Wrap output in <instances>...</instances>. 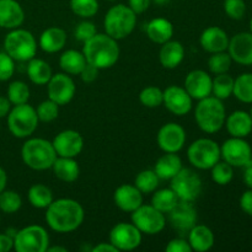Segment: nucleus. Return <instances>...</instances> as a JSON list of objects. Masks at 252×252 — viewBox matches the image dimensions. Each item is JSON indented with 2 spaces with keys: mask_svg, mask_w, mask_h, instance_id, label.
<instances>
[{
  "mask_svg": "<svg viewBox=\"0 0 252 252\" xmlns=\"http://www.w3.org/2000/svg\"><path fill=\"white\" fill-rule=\"evenodd\" d=\"M46 212V221L57 233H71L83 224L85 212L78 201L71 198H59L53 201Z\"/></svg>",
  "mask_w": 252,
  "mask_h": 252,
  "instance_id": "nucleus-1",
  "label": "nucleus"
},
{
  "mask_svg": "<svg viewBox=\"0 0 252 252\" xmlns=\"http://www.w3.org/2000/svg\"><path fill=\"white\" fill-rule=\"evenodd\" d=\"M83 54L86 63L97 69H108L117 63L120 58V47L117 41L107 33H96L84 42Z\"/></svg>",
  "mask_w": 252,
  "mask_h": 252,
  "instance_id": "nucleus-2",
  "label": "nucleus"
},
{
  "mask_svg": "<svg viewBox=\"0 0 252 252\" xmlns=\"http://www.w3.org/2000/svg\"><path fill=\"white\" fill-rule=\"evenodd\" d=\"M53 144L43 138H31L21 148V158L27 167L37 171L51 169L57 159Z\"/></svg>",
  "mask_w": 252,
  "mask_h": 252,
  "instance_id": "nucleus-3",
  "label": "nucleus"
},
{
  "mask_svg": "<svg viewBox=\"0 0 252 252\" xmlns=\"http://www.w3.org/2000/svg\"><path fill=\"white\" fill-rule=\"evenodd\" d=\"M194 118L203 132L213 134L224 127L226 118L225 106L216 96L204 97L199 100L194 108Z\"/></svg>",
  "mask_w": 252,
  "mask_h": 252,
  "instance_id": "nucleus-4",
  "label": "nucleus"
},
{
  "mask_svg": "<svg viewBox=\"0 0 252 252\" xmlns=\"http://www.w3.org/2000/svg\"><path fill=\"white\" fill-rule=\"evenodd\" d=\"M137 25V14L128 5L117 4L111 7L103 20V27L108 36L116 41L129 36Z\"/></svg>",
  "mask_w": 252,
  "mask_h": 252,
  "instance_id": "nucleus-5",
  "label": "nucleus"
},
{
  "mask_svg": "<svg viewBox=\"0 0 252 252\" xmlns=\"http://www.w3.org/2000/svg\"><path fill=\"white\" fill-rule=\"evenodd\" d=\"M5 52L17 62H29L37 53V41L33 34L24 29H14L4 39Z\"/></svg>",
  "mask_w": 252,
  "mask_h": 252,
  "instance_id": "nucleus-6",
  "label": "nucleus"
},
{
  "mask_svg": "<svg viewBox=\"0 0 252 252\" xmlns=\"http://www.w3.org/2000/svg\"><path fill=\"white\" fill-rule=\"evenodd\" d=\"M38 122L36 110L29 103L15 105L7 115V127L10 133L20 139L33 134Z\"/></svg>",
  "mask_w": 252,
  "mask_h": 252,
  "instance_id": "nucleus-7",
  "label": "nucleus"
},
{
  "mask_svg": "<svg viewBox=\"0 0 252 252\" xmlns=\"http://www.w3.org/2000/svg\"><path fill=\"white\" fill-rule=\"evenodd\" d=\"M187 158L192 166L199 170H211L220 157V147L209 138H199L194 140L187 149Z\"/></svg>",
  "mask_w": 252,
  "mask_h": 252,
  "instance_id": "nucleus-8",
  "label": "nucleus"
},
{
  "mask_svg": "<svg viewBox=\"0 0 252 252\" xmlns=\"http://www.w3.org/2000/svg\"><path fill=\"white\" fill-rule=\"evenodd\" d=\"M170 181V189L176 193L180 201L194 202L203 191L201 176L189 167H182Z\"/></svg>",
  "mask_w": 252,
  "mask_h": 252,
  "instance_id": "nucleus-9",
  "label": "nucleus"
},
{
  "mask_svg": "<svg viewBox=\"0 0 252 252\" xmlns=\"http://www.w3.org/2000/svg\"><path fill=\"white\" fill-rule=\"evenodd\" d=\"M49 235L41 225H29L17 230L14 236V250L17 252H46Z\"/></svg>",
  "mask_w": 252,
  "mask_h": 252,
  "instance_id": "nucleus-10",
  "label": "nucleus"
},
{
  "mask_svg": "<svg viewBox=\"0 0 252 252\" xmlns=\"http://www.w3.org/2000/svg\"><path fill=\"white\" fill-rule=\"evenodd\" d=\"M130 219L140 233L145 235H157L161 233L166 224L164 213L154 208L152 204H142L139 208L132 212Z\"/></svg>",
  "mask_w": 252,
  "mask_h": 252,
  "instance_id": "nucleus-11",
  "label": "nucleus"
},
{
  "mask_svg": "<svg viewBox=\"0 0 252 252\" xmlns=\"http://www.w3.org/2000/svg\"><path fill=\"white\" fill-rule=\"evenodd\" d=\"M220 157L233 167H245L252 162V148L245 138L231 137L220 147Z\"/></svg>",
  "mask_w": 252,
  "mask_h": 252,
  "instance_id": "nucleus-12",
  "label": "nucleus"
},
{
  "mask_svg": "<svg viewBox=\"0 0 252 252\" xmlns=\"http://www.w3.org/2000/svg\"><path fill=\"white\" fill-rule=\"evenodd\" d=\"M110 243L118 251H132L142 244V233L133 223H118L111 229Z\"/></svg>",
  "mask_w": 252,
  "mask_h": 252,
  "instance_id": "nucleus-13",
  "label": "nucleus"
},
{
  "mask_svg": "<svg viewBox=\"0 0 252 252\" xmlns=\"http://www.w3.org/2000/svg\"><path fill=\"white\" fill-rule=\"evenodd\" d=\"M75 84L73 79L66 73L53 74L51 80L47 84V93H48V98L59 106L68 105L73 100L75 95Z\"/></svg>",
  "mask_w": 252,
  "mask_h": 252,
  "instance_id": "nucleus-14",
  "label": "nucleus"
},
{
  "mask_svg": "<svg viewBox=\"0 0 252 252\" xmlns=\"http://www.w3.org/2000/svg\"><path fill=\"white\" fill-rule=\"evenodd\" d=\"M197 218V211L192 202L179 201L169 212L170 224L181 235L189 234V231L196 225Z\"/></svg>",
  "mask_w": 252,
  "mask_h": 252,
  "instance_id": "nucleus-15",
  "label": "nucleus"
},
{
  "mask_svg": "<svg viewBox=\"0 0 252 252\" xmlns=\"http://www.w3.org/2000/svg\"><path fill=\"white\" fill-rule=\"evenodd\" d=\"M157 139L164 153H179L186 143V130L177 123H166L159 129Z\"/></svg>",
  "mask_w": 252,
  "mask_h": 252,
  "instance_id": "nucleus-16",
  "label": "nucleus"
},
{
  "mask_svg": "<svg viewBox=\"0 0 252 252\" xmlns=\"http://www.w3.org/2000/svg\"><path fill=\"white\" fill-rule=\"evenodd\" d=\"M52 144L58 157L76 158L84 149V138L76 130L65 129L54 137Z\"/></svg>",
  "mask_w": 252,
  "mask_h": 252,
  "instance_id": "nucleus-17",
  "label": "nucleus"
},
{
  "mask_svg": "<svg viewBox=\"0 0 252 252\" xmlns=\"http://www.w3.org/2000/svg\"><path fill=\"white\" fill-rule=\"evenodd\" d=\"M193 98L189 96L186 89L182 86L171 85L164 90V101L162 105L176 116H185L192 110Z\"/></svg>",
  "mask_w": 252,
  "mask_h": 252,
  "instance_id": "nucleus-18",
  "label": "nucleus"
},
{
  "mask_svg": "<svg viewBox=\"0 0 252 252\" xmlns=\"http://www.w3.org/2000/svg\"><path fill=\"white\" fill-rule=\"evenodd\" d=\"M228 53L240 65H252V33L239 32L229 39Z\"/></svg>",
  "mask_w": 252,
  "mask_h": 252,
  "instance_id": "nucleus-19",
  "label": "nucleus"
},
{
  "mask_svg": "<svg viewBox=\"0 0 252 252\" xmlns=\"http://www.w3.org/2000/svg\"><path fill=\"white\" fill-rule=\"evenodd\" d=\"M212 84L213 79L207 71L196 69L187 74L184 88L193 100L199 101L212 95Z\"/></svg>",
  "mask_w": 252,
  "mask_h": 252,
  "instance_id": "nucleus-20",
  "label": "nucleus"
},
{
  "mask_svg": "<svg viewBox=\"0 0 252 252\" xmlns=\"http://www.w3.org/2000/svg\"><path fill=\"white\" fill-rule=\"evenodd\" d=\"M113 201L121 211L132 213L143 204V193L134 185H121L116 189Z\"/></svg>",
  "mask_w": 252,
  "mask_h": 252,
  "instance_id": "nucleus-21",
  "label": "nucleus"
},
{
  "mask_svg": "<svg viewBox=\"0 0 252 252\" xmlns=\"http://www.w3.org/2000/svg\"><path fill=\"white\" fill-rule=\"evenodd\" d=\"M229 36L223 29L218 26L207 27L199 37V44L208 53H218L228 49Z\"/></svg>",
  "mask_w": 252,
  "mask_h": 252,
  "instance_id": "nucleus-22",
  "label": "nucleus"
},
{
  "mask_svg": "<svg viewBox=\"0 0 252 252\" xmlns=\"http://www.w3.org/2000/svg\"><path fill=\"white\" fill-rule=\"evenodd\" d=\"M25 21V11L16 0H0V27L14 30Z\"/></svg>",
  "mask_w": 252,
  "mask_h": 252,
  "instance_id": "nucleus-23",
  "label": "nucleus"
},
{
  "mask_svg": "<svg viewBox=\"0 0 252 252\" xmlns=\"http://www.w3.org/2000/svg\"><path fill=\"white\" fill-rule=\"evenodd\" d=\"M225 127L229 134L235 138H246L252 132V118L246 111L238 110L225 118Z\"/></svg>",
  "mask_w": 252,
  "mask_h": 252,
  "instance_id": "nucleus-24",
  "label": "nucleus"
},
{
  "mask_svg": "<svg viewBox=\"0 0 252 252\" xmlns=\"http://www.w3.org/2000/svg\"><path fill=\"white\" fill-rule=\"evenodd\" d=\"M185 58V48L181 42L170 41L165 42L159 52L160 64L165 69H175L182 63Z\"/></svg>",
  "mask_w": 252,
  "mask_h": 252,
  "instance_id": "nucleus-25",
  "label": "nucleus"
},
{
  "mask_svg": "<svg viewBox=\"0 0 252 252\" xmlns=\"http://www.w3.org/2000/svg\"><path fill=\"white\" fill-rule=\"evenodd\" d=\"M214 234L211 228L207 225H194L189 231V243L191 245L192 251L206 252L209 251L214 246Z\"/></svg>",
  "mask_w": 252,
  "mask_h": 252,
  "instance_id": "nucleus-26",
  "label": "nucleus"
},
{
  "mask_svg": "<svg viewBox=\"0 0 252 252\" xmlns=\"http://www.w3.org/2000/svg\"><path fill=\"white\" fill-rule=\"evenodd\" d=\"M148 37L150 41L158 44H164L170 41L174 36V26L171 22L165 17H157L153 19L145 27Z\"/></svg>",
  "mask_w": 252,
  "mask_h": 252,
  "instance_id": "nucleus-27",
  "label": "nucleus"
},
{
  "mask_svg": "<svg viewBox=\"0 0 252 252\" xmlns=\"http://www.w3.org/2000/svg\"><path fill=\"white\" fill-rule=\"evenodd\" d=\"M66 43V33L61 27H49L42 32L39 37V47L47 53H57L62 51Z\"/></svg>",
  "mask_w": 252,
  "mask_h": 252,
  "instance_id": "nucleus-28",
  "label": "nucleus"
},
{
  "mask_svg": "<svg viewBox=\"0 0 252 252\" xmlns=\"http://www.w3.org/2000/svg\"><path fill=\"white\" fill-rule=\"evenodd\" d=\"M182 167V160L176 153H165L158 159L154 171L160 180H171Z\"/></svg>",
  "mask_w": 252,
  "mask_h": 252,
  "instance_id": "nucleus-29",
  "label": "nucleus"
},
{
  "mask_svg": "<svg viewBox=\"0 0 252 252\" xmlns=\"http://www.w3.org/2000/svg\"><path fill=\"white\" fill-rule=\"evenodd\" d=\"M51 169L53 170V174L57 179L63 182H69V184L76 181L80 175V167L74 158L57 157Z\"/></svg>",
  "mask_w": 252,
  "mask_h": 252,
  "instance_id": "nucleus-30",
  "label": "nucleus"
},
{
  "mask_svg": "<svg viewBox=\"0 0 252 252\" xmlns=\"http://www.w3.org/2000/svg\"><path fill=\"white\" fill-rule=\"evenodd\" d=\"M52 68L46 61L39 58H32L27 64V76L36 85H46L51 80Z\"/></svg>",
  "mask_w": 252,
  "mask_h": 252,
  "instance_id": "nucleus-31",
  "label": "nucleus"
},
{
  "mask_svg": "<svg viewBox=\"0 0 252 252\" xmlns=\"http://www.w3.org/2000/svg\"><path fill=\"white\" fill-rule=\"evenodd\" d=\"M59 65L64 73L70 74V75H79L84 66L86 65V59L83 52H79L76 49H68L59 58Z\"/></svg>",
  "mask_w": 252,
  "mask_h": 252,
  "instance_id": "nucleus-32",
  "label": "nucleus"
},
{
  "mask_svg": "<svg viewBox=\"0 0 252 252\" xmlns=\"http://www.w3.org/2000/svg\"><path fill=\"white\" fill-rule=\"evenodd\" d=\"M27 197L30 204L38 209H46L54 201L52 189L43 184H36L30 187Z\"/></svg>",
  "mask_w": 252,
  "mask_h": 252,
  "instance_id": "nucleus-33",
  "label": "nucleus"
},
{
  "mask_svg": "<svg viewBox=\"0 0 252 252\" xmlns=\"http://www.w3.org/2000/svg\"><path fill=\"white\" fill-rule=\"evenodd\" d=\"M179 201V197L171 189H162L153 194L152 206L161 213H169Z\"/></svg>",
  "mask_w": 252,
  "mask_h": 252,
  "instance_id": "nucleus-34",
  "label": "nucleus"
},
{
  "mask_svg": "<svg viewBox=\"0 0 252 252\" xmlns=\"http://www.w3.org/2000/svg\"><path fill=\"white\" fill-rule=\"evenodd\" d=\"M233 95L244 103H252V73H244L234 79Z\"/></svg>",
  "mask_w": 252,
  "mask_h": 252,
  "instance_id": "nucleus-35",
  "label": "nucleus"
},
{
  "mask_svg": "<svg viewBox=\"0 0 252 252\" xmlns=\"http://www.w3.org/2000/svg\"><path fill=\"white\" fill-rule=\"evenodd\" d=\"M234 90V78L228 73L218 74L213 79L212 84V94L219 100H226L233 95Z\"/></svg>",
  "mask_w": 252,
  "mask_h": 252,
  "instance_id": "nucleus-36",
  "label": "nucleus"
},
{
  "mask_svg": "<svg viewBox=\"0 0 252 252\" xmlns=\"http://www.w3.org/2000/svg\"><path fill=\"white\" fill-rule=\"evenodd\" d=\"M160 179L155 174L154 170H143L137 175L134 180V186L142 192L143 194H148L154 192L159 186Z\"/></svg>",
  "mask_w": 252,
  "mask_h": 252,
  "instance_id": "nucleus-37",
  "label": "nucleus"
},
{
  "mask_svg": "<svg viewBox=\"0 0 252 252\" xmlns=\"http://www.w3.org/2000/svg\"><path fill=\"white\" fill-rule=\"evenodd\" d=\"M7 98L11 105H22L30 100V88L24 81H12L7 86Z\"/></svg>",
  "mask_w": 252,
  "mask_h": 252,
  "instance_id": "nucleus-38",
  "label": "nucleus"
},
{
  "mask_svg": "<svg viewBox=\"0 0 252 252\" xmlns=\"http://www.w3.org/2000/svg\"><path fill=\"white\" fill-rule=\"evenodd\" d=\"M231 63H233V59L228 52H218V53H212V56L209 57L208 68L211 73L218 75V74L228 73Z\"/></svg>",
  "mask_w": 252,
  "mask_h": 252,
  "instance_id": "nucleus-39",
  "label": "nucleus"
},
{
  "mask_svg": "<svg viewBox=\"0 0 252 252\" xmlns=\"http://www.w3.org/2000/svg\"><path fill=\"white\" fill-rule=\"evenodd\" d=\"M22 199L17 192L4 189L0 193V211L5 214H14L21 208Z\"/></svg>",
  "mask_w": 252,
  "mask_h": 252,
  "instance_id": "nucleus-40",
  "label": "nucleus"
},
{
  "mask_svg": "<svg viewBox=\"0 0 252 252\" xmlns=\"http://www.w3.org/2000/svg\"><path fill=\"white\" fill-rule=\"evenodd\" d=\"M212 180L219 186H226L231 182L234 177V169L228 162L219 160L216 165L211 169Z\"/></svg>",
  "mask_w": 252,
  "mask_h": 252,
  "instance_id": "nucleus-41",
  "label": "nucleus"
},
{
  "mask_svg": "<svg viewBox=\"0 0 252 252\" xmlns=\"http://www.w3.org/2000/svg\"><path fill=\"white\" fill-rule=\"evenodd\" d=\"M139 101L143 106L149 108L159 107L164 101V91L157 86H147L139 94Z\"/></svg>",
  "mask_w": 252,
  "mask_h": 252,
  "instance_id": "nucleus-42",
  "label": "nucleus"
},
{
  "mask_svg": "<svg viewBox=\"0 0 252 252\" xmlns=\"http://www.w3.org/2000/svg\"><path fill=\"white\" fill-rule=\"evenodd\" d=\"M70 9L76 16L90 19L98 11L97 0H70Z\"/></svg>",
  "mask_w": 252,
  "mask_h": 252,
  "instance_id": "nucleus-43",
  "label": "nucleus"
},
{
  "mask_svg": "<svg viewBox=\"0 0 252 252\" xmlns=\"http://www.w3.org/2000/svg\"><path fill=\"white\" fill-rule=\"evenodd\" d=\"M37 117L42 122H52L59 115V105H57L51 98L42 101L36 110Z\"/></svg>",
  "mask_w": 252,
  "mask_h": 252,
  "instance_id": "nucleus-44",
  "label": "nucleus"
},
{
  "mask_svg": "<svg viewBox=\"0 0 252 252\" xmlns=\"http://www.w3.org/2000/svg\"><path fill=\"white\" fill-rule=\"evenodd\" d=\"M224 11L233 20H243L246 14V4L244 0H224Z\"/></svg>",
  "mask_w": 252,
  "mask_h": 252,
  "instance_id": "nucleus-45",
  "label": "nucleus"
},
{
  "mask_svg": "<svg viewBox=\"0 0 252 252\" xmlns=\"http://www.w3.org/2000/svg\"><path fill=\"white\" fill-rule=\"evenodd\" d=\"M15 73V61L6 53L0 52V81H7Z\"/></svg>",
  "mask_w": 252,
  "mask_h": 252,
  "instance_id": "nucleus-46",
  "label": "nucleus"
},
{
  "mask_svg": "<svg viewBox=\"0 0 252 252\" xmlns=\"http://www.w3.org/2000/svg\"><path fill=\"white\" fill-rule=\"evenodd\" d=\"M97 33L96 26L91 21H81L79 22L75 29V38L81 42H86Z\"/></svg>",
  "mask_w": 252,
  "mask_h": 252,
  "instance_id": "nucleus-47",
  "label": "nucleus"
},
{
  "mask_svg": "<svg viewBox=\"0 0 252 252\" xmlns=\"http://www.w3.org/2000/svg\"><path fill=\"white\" fill-rule=\"evenodd\" d=\"M166 252H191L192 248L189 245V240L182 238L172 239L167 243L166 248H165Z\"/></svg>",
  "mask_w": 252,
  "mask_h": 252,
  "instance_id": "nucleus-48",
  "label": "nucleus"
},
{
  "mask_svg": "<svg viewBox=\"0 0 252 252\" xmlns=\"http://www.w3.org/2000/svg\"><path fill=\"white\" fill-rule=\"evenodd\" d=\"M98 70H100V69H97L96 66L86 63V65L84 66V69L81 70V73L79 74V75L81 76V80H83L84 83L89 84V83H93V81H95L96 79H97Z\"/></svg>",
  "mask_w": 252,
  "mask_h": 252,
  "instance_id": "nucleus-49",
  "label": "nucleus"
},
{
  "mask_svg": "<svg viewBox=\"0 0 252 252\" xmlns=\"http://www.w3.org/2000/svg\"><path fill=\"white\" fill-rule=\"evenodd\" d=\"M240 208L244 213L252 217V189H248L240 197Z\"/></svg>",
  "mask_w": 252,
  "mask_h": 252,
  "instance_id": "nucleus-50",
  "label": "nucleus"
},
{
  "mask_svg": "<svg viewBox=\"0 0 252 252\" xmlns=\"http://www.w3.org/2000/svg\"><path fill=\"white\" fill-rule=\"evenodd\" d=\"M150 4H152V0H128V6L137 15L147 11Z\"/></svg>",
  "mask_w": 252,
  "mask_h": 252,
  "instance_id": "nucleus-51",
  "label": "nucleus"
},
{
  "mask_svg": "<svg viewBox=\"0 0 252 252\" xmlns=\"http://www.w3.org/2000/svg\"><path fill=\"white\" fill-rule=\"evenodd\" d=\"M14 249V238L9 234H0V252H9Z\"/></svg>",
  "mask_w": 252,
  "mask_h": 252,
  "instance_id": "nucleus-52",
  "label": "nucleus"
},
{
  "mask_svg": "<svg viewBox=\"0 0 252 252\" xmlns=\"http://www.w3.org/2000/svg\"><path fill=\"white\" fill-rule=\"evenodd\" d=\"M11 110V102L5 96H0V118H4L9 115Z\"/></svg>",
  "mask_w": 252,
  "mask_h": 252,
  "instance_id": "nucleus-53",
  "label": "nucleus"
},
{
  "mask_svg": "<svg viewBox=\"0 0 252 252\" xmlns=\"http://www.w3.org/2000/svg\"><path fill=\"white\" fill-rule=\"evenodd\" d=\"M93 252H120L111 243H100L94 246Z\"/></svg>",
  "mask_w": 252,
  "mask_h": 252,
  "instance_id": "nucleus-54",
  "label": "nucleus"
},
{
  "mask_svg": "<svg viewBox=\"0 0 252 252\" xmlns=\"http://www.w3.org/2000/svg\"><path fill=\"white\" fill-rule=\"evenodd\" d=\"M244 182L248 186V189H252V162L245 166V172H244Z\"/></svg>",
  "mask_w": 252,
  "mask_h": 252,
  "instance_id": "nucleus-55",
  "label": "nucleus"
},
{
  "mask_svg": "<svg viewBox=\"0 0 252 252\" xmlns=\"http://www.w3.org/2000/svg\"><path fill=\"white\" fill-rule=\"evenodd\" d=\"M7 184V175L5 172V170L0 166V193L5 189Z\"/></svg>",
  "mask_w": 252,
  "mask_h": 252,
  "instance_id": "nucleus-56",
  "label": "nucleus"
},
{
  "mask_svg": "<svg viewBox=\"0 0 252 252\" xmlns=\"http://www.w3.org/2000/svg\"><path fill=\"white\" fill-rule=\"evenodd\" d=\"M47 252H68L65 248H61V246H48Z\"/></svg>",
  "mask_w": 252,
  "mask_h": 252,
  "instance_id": "nucleus-57",
  "label": "nucleus"
},
{
  "mask_svg": "<svg viewBox=\"0 0 252 252\" xmlns=\"http://www.w3.org/2000/svg\"><path fill=\"white\" fill-rule=\"evenodd\" d=\"M169 1L170 0H152V2H154V4H157V5H165V4H167Z\"/></svg>",
  "mask_w": 252,
  "mask_h": 252,
  "instance_id": "nucleus-58",
  "label": "nucleus"
},
{
  "mask_svg": "<svg viewBox=\"0 0 252 252\" xmlns=\"http://www.w3.org/2000/svg\"><path fill=\"white\" fill-rule=\"evenodd\" d=\"M250 32L252 33V17H251V20H250Z\"/></svg>",
  "mask_w": 252,
  "mask_h": 252,
  "instance_id": "nucleus-59",
  "label": "nucleus"
},
{
  "mask_svg": "<svg viewBox=\"0 0 252 252\" xmlns=\"http://www.w3.org/2000/svg\"><path fill=\"white\" fill-rule=\"evenodd\" d=\"M249 113H250V116H251V118H252V106H251V110H250V112H249Z\"/></svg>",
  "mask_w": 252,
  "mask_h": 252,
  "instance_id": "nucleus-60",
  "label": "nucleus"
},
{
  "mask_svg": "<svg viewBox=\"0 0 252 252\" xmlns=\"http://www.w3.org/2000/svg\"><path fill=\"white\" fill-rule=\"evenodd\" d=\"M107 1H116V0H107Z\"/></svg>",
  "mask_w": 252,
  "mask_h": 252,
  "instance_id": "nucleus-61",
  "label": "nucleus"
}]
</instances>
